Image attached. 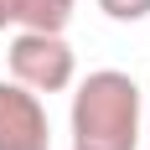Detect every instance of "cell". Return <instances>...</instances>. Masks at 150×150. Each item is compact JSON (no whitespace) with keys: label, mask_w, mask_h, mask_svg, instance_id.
Wrapping results in <instances>:
<instances>
[{"label":"cell","mask_w":150,"mask_h":150,"mask_svg":"<svg viewBox=\"0 0 150 150\" xmlns=\"http://www.w3.org/2000/svg\"><path fill=\"white\" fill-rule=\"evenodd\" d=\"M145 140H150V119H145Z\"/></svg>","instance_id":"cell-7"},{"label":"cell","mask_w":150,"mask_h":150,"mask_svg":"<svg viewBox=\"0 0 150 150\" xmlns=\"http://www.w3.org/2000/svg\"><path fill=\"white\" fill-rule=\"evenodd\" d=\"M11 26V0H0V31Z\"/></svg>","instance_id":"cell-6"},{"label":"cell","mask_w":150,"mask_h":150,"mask_svg":"<svg viewBox=\"0 0 150 150\" xmlns=\"http://www.w3.org/2000/svg\"><path fill=\"white\" fill-rule=\"evenodd\" d=\"M5 62H11V83L31 93H62L78 78V57L67 36H47V31H16Z\"/></svg>","instance_id":"cell-2"},{"label":"cell","mask_w":150,"mask_h":150,"mask_svg":"<svg viewBox=\"0 0 150 150\" xmlns=\"http://www.w3.org/2000/svg\"><path fill=\"white\" fill-rule=\"evenodd\" d=\"M0 150H52V119L42 93L0 78Z\"/></svg>","instance_id":"cell-3"},{"label":"cell","mask_w":150,"mask_h":150,"mask_svg":"<svg viewBox=\"0 0 150 150\" xmlns=\"http://www.w3.org/2000/svg\"><path fill=\"white\" fill-rule=\"evenodd\" d=\"M98 11H104L109 21L135 26V21H145V16H150V0H98Z\"/></svg>","instance_id":"cell-5"},{"label":"cell","mask_w":150,"mask_h":150,"mask_svg":"<svg viewBox=\"0 0 150 150\" xmlns=\"http://www.w3.org/2000/svg\"><path fill=\"white\" fill-rule=\"evenodd\" d=\"M78 0H11V26L16 31H47V36H62L67 21H73Z\"/></svg>","instance_id":"cell-4"},{"label":"cell","mask_w":150,"mask_h":150,"mask_svg":"<svg viewBox=\"0 0 150 150\" xmlns=\"http://www.w3.org/2000/svg\"><path fill=\"white\" fill-rule=\"evenodd\" d=\"M73 150H140L145 135V98L140 83L119 67H98L73 93Z\"/></svg>","instance_id":"cell-1"}]
</instances>
